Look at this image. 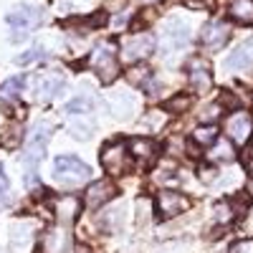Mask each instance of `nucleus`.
<instances>
[{
  "instance_id": "nucleus-1",
  "label": "nucleus",
  "mask_w": 253,
  "mask_h": 253,
  "mask_svg": "<svg viewBox=\"0 0 253 253\" xmlns=\"http://www.w3.org/2000/svg\"><path fill=\"white\" fill-rule=\"evenodd\" d=\"M53 177L63 185V187H74V185H81L84 180L91 177V170L86 162H81L79 157L74 155H61L56 157L53 162Z\"/></svg>"
},
{
  "instance_id": "nucleus-2",
  "label": "nucleus",
  "mask_w": 253,
  "mask_h": 253,
  "mask_svg": "<svg viewBox=\"0 0 253 253\" xmlns=\"http://www.w3.org/2000/svg\"><path fill=\"white\" fill-rule=\"evenodd\" d=\"M99 160H101V167L109 175H124V172L132 170V155H129L126 142H112V144H107L101 150Z\"/></svg>"
},
{
  "instance_id": "nucleus-3",
  "label": "nucleus",
  "mask_w": 253,
  "mask_h": 253,
  "mask_svg": "<svg viewBox=\"0 0 253 253\" xmlns=\"http://www.w3.org/2000/svg\"><path fill=\"white\" fill-rule=\"evenodd\" d=\"M89 63H91V69L101 76V84H112L114 79H117V74H119V61H117V51L112 48V46H99L94 53H91V58H89Z\"/></svg>"
},
{
  "instance_id": "nucleus-4",
  "label": "nucleus",
  "mask_w": 253,
  "mask_h": 253,
  "mask_svg": "<svg viewBox=\"0 0 253 253\" xmlns=\"http://www.w3.org/2000/svg\"><path fill=\"white\" fill-rule=\"evenodd\" d=\"M155 53V36L152 33H134L122 41V56L126 61H142Z\"/></svg>"
},
{
  "instance_id": "nucleus-5",
  "label": "nucleus",
  "mask_w": 253,
  "mask_h": 253,
  "mask_svg": "<svg viewBox=\"0 0 253 253\" xmlns=\"http://www.w3.org/2000/svg\"><path fill=\"white\" fill-rule=\"evenodd\" d=\"M8 23L13 26V31L31 33L33 28H38L43 23V10L36 8V5H18L15 10L8 13Z\"/></svg>"
},
{
  "instance_id": "nucleus-6",
  "label": "nucleus",
  "mask_w": 253,
  "mask_h": 253,
  "mask_svg": "<svg viewBox=\"0 0 253 253\" xmlns=\"http://www.w3.org/2000/svg\"><path fill=\"white\" fill-rule=\"evenodd\" d=\"M187 208H190V198L182 193H175V190H160L157 193V213L165 220L185 213Z\"/></svg>"
},
{
  "instance_id": "nucleus-7",
  "label": "nucleus",
  "mask_w": 253,
  "mask_h": 253,
  "mask_svg": "<svg viewBox=\"0 0 253 253\" xmlns=\"http://www.w3.org/2000/svg\"><path fill=\"white\" fill-rule=\"evenodd\" d=\"M228 38H230V26L223 23V20H210L200 33V43L210 51H218V48H223Z\"/></svg>"
},
{
  "instance_id": "nucleus-8",
  "label": "nucleus",
  "mask_w": 253,
  "mask_h": 253,
  "mask_svg": "<svg viewBox=\"0 0 253 253\" xmlns=\"http://www.w3.org/2000/svg\"><path fill=\"white\" fill-rule=\"evenodd\" d=\"M223 66L228 71H246V69H251L253 66V38H246L236 51H230L228 58L223 61Z\"/></svg>"
},
{
  "instance_id": "nucleus-9",
  "label": "nucleus",
  "mask_w": 253,
  "mask_h": 253,
  "mask_svg": "<svg viewBox=\"0 0 253 253\" xmlns=\"http://www.w3.org/2000/svg\"><path fill=\"white\" fill-rule=\"evenodd\" d=\"M114 195H117L114 182H112V180H99V182H94V185L86 190V195H84V203H86V208L96 210V208H101L104 203H109Z\"/></svg>"
},
{
  "instance_id": "nucleus-10",
  "label": "nucleus",
  "mask_w": 253,
  "mask_h": 253,
  "mask_svg": "<svg viewBox=\"0 0 253 253\" xmlns=\"http://www.w3.org/2000/svg\"><path fill=\"white\" fill-rule=\"evenodd\" d=\"M187 76H190V86H193V91H198V94H205L210 86H213V76H210L208 66L200 58H193L187 63Z\"/></svg>"
},
{
  "instance_id": "nucleus-11",
  "label": "nucleus",
  "mask_w": 253,
  "mask_h": 253,
  "mask_svg": "<svg viewBox=\"0 0 253 253\" xmlns=\"http://www.w3.org/2000/svg\"><path fill=\"white\" fill-rule=\"evenodd\" d=\"M225 132L230 134V139L233 142H238V144H243V142H248L251 139V132H253V122H251V117L248 114H233L228 122H225Z\"/></svg>"
},
{
  "instance_id": "nucleus-12",
  "label": "nucleus",
  "mask_w": 253,
  "mask_h": 253,
  "mask_svg": "<svg viewBox=\"0 0 253 253\" xmlns=\"http://www.w3.org/2000/svg\"><path fill=\"white\" fill-rule=\"evenodd\" d=\"M126 147H129V155L142 160V162H152L157 157V150H160V144L150 137H134V139H129Z\"/></svg>"
},
{
  "instance_id": "nucleus-13",
  "label": "nucleus",
  "mask_w": 253,
  "mask_h": 253,
  "mask_svg": "<svg viewBox=\"0 0 253 253\" xmlns=\"http://www.w3.org/2000/svg\"><path fill=\"white\" fill-rule=\"evenodd\" d=\"M46 139H48V134L41 137V132H38V134L28 142V147L23 150V155H20V162L28 165V167H36L41 160L46 157Z\"/></svg>"
},
{
  "instance_id": "nucleus-14",
  "label": "nucleus",
  "mask_w": 253,
  "mask_h": 253,
  "mask_svg": "<svg viewBox=\"0 0 253 253\" xmlns=\"http://www.w3.org/2000/svg\"><path fill=\"white\" fill-rule=\"evenodd\" d=\"M31 228L26 223H13L10 228V253H28L31 248Z\"/></svg>"
},
{
  "instance_id": "nucleus-15",
  "label": "nucleus",
  "mask_w": 253,
  "mask_h": 253,
  "mask_svg": "<svg viewBox=\"0 0 253 253\" xmlns=\"http://www.w3.org/2000/svg\"><path fill=\"white\" fill-rule=\"evenodd\" d=\"M63 86H66L63 76H43L38 81V99H53L63 91Z\"/></svg>"
},
{
  "instance_id": "nucleus-16",
  "label": "nucleus",
  "mask_w": 253,
  "mask_h": 253,
  "mask_svg": "<svg viewBox=\"0 0 253 253\" xmlns=\"http://www.w3.org/2000/svg\"><path fill=\"white\" fill-rule=\"evenodd\" d=\"M23 86H26V76H13V79L3 81V84H0V99H5V101L20 99Z\"/></svg>"
},
{
  "instance_id": "nucleus-17",
  "label": "nucleus",
  "mask_w": 253,
  "mask_h": 253,
  "mask_svg": "<svg viewBox=\"0 0 253 253\" xmlns=\"http://www.w3.org/2000/svg\"><path fill=\"white\" fill-rule=\"evenodd\" d=\"M187 26L185 23H180V20H167V31H165V38H170L172 41V48H180L185 41H187Z\"/></svg>"
},
{
  "instance_id": "nucleus-18",
  "label": "nucleus",
  "mask_w": 253,
  "mask_h": 253,
  "mask_svg": "<svg viewBox=\"0 0 253 253\" xmlns=\"http://www.w3.org/2000/svg\"><path fill=\"white\" fill-rule=\"evenodd\" d=\"M79 208H81L79 198H74V195H63V198L58 200V218H61L63 223H71V220L76 218V213H79Z\"/></svg>"
},
{
  "instance_id": "nucleus-19",
  "label": "nucleus",
  "mask_w": 253,
  "mask_h": 253,
  "mask_svg": "<svg viewBox=\"0 0 253 253\" xmlns=\"http://www.w3.org/2000/svg\"><path fill=\"white\" fill-rule=\"evenodd\" d=\"M230 18L238 20V23H253V0H236L230 5Z\"/></svg>"
},
{
  "instance_id": "nucleus-20",
  "label": "nucleus",
  "mask_w": 253,
  "mask_h": 253,
  "mask_svg": "<svg viewBox=\"0 0 253 253\" xmlns=\"http://www.w3.org/2000/svg\"><path fill=\"white\" fill-rule=\"evenodd\" d=\"M215 139H218V126L215 124H203V126H198V129L193 132V142L203 144V147L213 144Z\"/></svg>"
},
{
  "instance_id": "nucleus-21",
  "label": "nucleus",
  "mask_w": 253,
  "mask_h": 253,
  "mask_svg": "<svg viewBox=\"0 0 253 253\" xmlns=\"http://www.w3.org/2000/svg\"><path fill=\"white\" fill-rule=\"evenodd\" d=\"M208 157H210V160H223V162H230V160H233V147H230L228 142L215 139V142H213V152H210Z\"/></svg>"
},
{
  "instance_id": "nucleus-22",
  "label": "nucleus",
  "mask_w": 253,
  "mask_h": 253,
  "mask_svg": "<svg viewBox=\"0 0 253 253\" xmlns=\"http://www.w3.org/2000/svg\"><path fill=\"white\" fill-rule=\"evenodd\" d=\"M91 109H94V101H91L89 96H76L74 101L66 104V112H69V114H86V112H91Z\"/></svg>"
},
{
  "instance_id": "nucleus-23",
  "label": "nucleus",
  "mask_w": 253,
  "mask_h": 253,
  "mask_svg": "<svg viewBox=\"0 0 253 253\" xmlns=\"http://www.w3.org/2000/svg\"><path fill=\"white\" fill-rule=\"evenodd\" d=\"M91 132H94V122H74L71 124V134L76 137V139H89L91 137Z\"/></svg>"
},
{
  "instance_id": "nucleus-24",
  "label": "nucleus",
  "mask_w": 253,
  "mask_h": 253,
  "mask_svg": "<svg viewBox=\"0 0 253 253\" xmlns=\"http://www.w3.org/2000/svg\"><path fill=\"white\" fill-rule=\"evenodd\" d=\"M187 107H190V96H185V94H177L170 101H165V112H182Z\"/></svg>"
},
{
  "instance_id": "nucleus-25",
  "label": "nucleus",
  "mask_w": 253,
  "mask_h": 253,
  "mask_svg": "<svg viewBox=\"0 0 253 253\" xmlns=\"http://www.w3.org/2000/svg\"><path fill=\"white\" fill-rule=\"evenodd\" d=\"M233 205H230V200H225V203H220V205H215V218H218V223H230L233 220Z\"/></svg>"
},
{
  "instance_id": "nucleus-26",
  "label": "nucleus",
  "mask_w": 253,
  "mask_h": 253,
  "mask_svg": "<svg viewBox=\"0 0 253 253\" xmlns=\"http://www.w3.org/2000/svg\"><path fill=\"white\" fill-rule=\"evenodd\" d=\"M41 56H43V48H31L28 53L18 56V58H15V63H20V66H26V63H31V61H36V58H41Z\"/></svg>"
},
{
  "instance_id": "nucleus-27",
  "label": "nucleus",
  "mask_w": 253,
  "mask_h": 253,
  "mask_svg": "<svg viewBox=\"0 0 253 253\" xmlns=\"http://www.w3.org/2000/svg\"><path fill=\"white\" fill-rule=\"evenodd\" d=\"M243 162H246V167H251V170H253V134H251V139H248V144H246Z\"/></svg>"
},
{
  "instance_id": "nucleus-28",
  "label": "nucleus",
  "mask_w": 253,
  "mask_h": 253,
  "mask_svg": "<svg viewBox=\"0 0 253 253\" xmlns=\"http://www.w3.org/2000/svg\"><path fill=\"white\" fill-rule=\"evenodd\" d=\"M233 253H253V241H243L233 248Z\"/></svg>"
},
{
  "instance_id": "nucleus-29",
  "label": "nucleus",
  "mask_w": 253,
  "mask_h": 253,
  "mask_svg": "<svg viewBox=\"0 0 253 253\" xmlns=\"http://www.w3.org/2000/svg\"><path fill=\"white\" fill-rule=\"evenodd\" d=\"M8 190V175L3 172V165H0V195H3Z\"/></svg>"
},
{
  "instance_id": "nucleus-30",
  "label": "nucleus",
  "mask_w": 253,
  "mask_h": 253,
  "mask_svg": "<svg viewBox=\"0 0 253 253\" xmlns=\"http://www.w3.org/2000/svg\"><path fill=\"white\" fill-rule=\"evenodd\" d=\"M248 195H253V177H251V182H248Z\"/></svg>"
},
{
  "instance_id": "nucleus-31",
  "label": "nucleus",
  "mask_w": 253,
  "mask_h": 253,
  "mask_svg": "<svg viewBox=\"0 0 253 253\" xmlns=\"http://www.w3.org/2000/svg\"><path fill=\"white\" fill-rule=\"evenodd\" d=\"M147 3H155V0H147Z\"/></svg>"
}]
</instances>
